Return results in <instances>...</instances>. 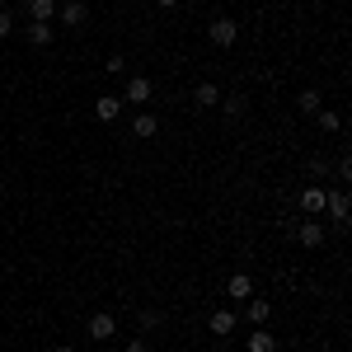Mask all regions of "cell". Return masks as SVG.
I'll use <instances>...</instances> for the list:
<instances>
[{
	"label": "cell",
	"mask_w": 352,
	"mask_h": 352,
	"mask_svg": "<svg viewBox=\"0 0 352 352\" xmlns=\"http://www.w3.org/2000/svg\"><path fill=\"white\" fill-rule=\"evenodd\" d=\"M56 14H61V28H85L89 24V5H85V0H56Z\"/></svg>",
	"instance_id": "1"
},
{
	"label": "cell",
	"mask_w": 352,
	"mask_h": 352,
	"mask_svg": "<svg viewBox=\"0 0 352 352\" xmlns=\"http://www.w3.org/2000/svg\"><path fill=\"white\" fill-rule=\"evenodd\" d=\"M207 38H212V47H235L240 24H235V19H226V14H217V19H212V28H207Z\"/></svg>",
	"instance_id": "2"
},
{
	"label": "cell",
	"mask_w": 352,
	"mask_h": 352,
	"mask_svg": "<svg viewBox=\"0 0 352 352\" xmlns=\"http://www.w3.org/2000/svg\"><path fill=\"white\" fill-rule=\"evenodd\" d=\"M85 333H89L94 343H109L113 333H118V320H113L109 310H94V315H89V324H85Z\"/></svg>",
	"instance_id": "3"
},
{
	"label": "cell",
	"mask_w": 352,
	"mask_h": 352,
	"mask_svg": "<svg viewBox=\"0 0 352 352\" xmlns=\"http://www.w3.org/2000/svg\"><path fill=\"white\" fill-rule=\"evenodd\" d=\"M324 212H329V221H333L338 230H348V212H352L348 192H343V188H338V192H329V197H324Z\"/></svg>",
	"instance_id": "4"
},
{
	"label": "cell",
	"mask_w": 352,
	"mask_h": 352,
	"mask_svg": "<svg viewBox=\"0 0 352 352\" xmlns=\"http://www.w3.org/2000/svg\"><path fill=\"white\" fill-rule=\"evenodd\" d=\"M151 94H155V85L146 80V76H127V89H122V104H151Z\"/></svg>",
	"instance_id": "5"
},
{
	"label": "cell",
	"mask_w": 352,
	"mask_h": 352,
	"mask_svg": "<svg viewBox=\"0 0 352 352\" xmlns=\"http://www.w3.org/2000/svg\"><path fill=\"white\" fill-rule=\"evenodd\" d=\"M324 197H329L324 184H310V188L300 192V212H305V217H324Z\"/></svg>",
	"instance_id": "6"
},
{
	"label": "cell",
	"mask_w": 352,
	"mask_h": 352,
	"mask_svg": "<svg viewBox=\"0 0 352 352\" xmlns=\"http://www.w3.org/2000/svg\"><path fill=\"white\" fill-rule=\"evenodd\" d=\"M296 240H300V249H324V226L310 217V221H300L296 226Z\"/></svg>",
	"instance_id": "7"
},
{
	"label": "cell",
	"mask_w": 352,
	"mask_h": 352,
	"mask_svg": "<svg viewBox=\"0 0 352 352\" xmlns=\"http://www.w3.org/2000/svg\"><path fill=\"white\" fill-rule=\"evenodd\" d=\"M268 320H272V305L263 296H249V300H244V324L258 329V324H268Z\"/></svg>",
	"instance_id": "8"
},
{
	"label": "cell",
	"mask_w": 352,
	"mask_h": 352,
	"mask_svg": "<svg viewBox=\"0 0 352 352\" xmlns=\"http://www.w3.org/2000/svg\"><path fill=\"white\" fill-rule=\"evenodd\" d=\"M235 329H240V315L235 310H212V333L217 338H230Z\"/></svg>",
	"instance_id": "9"
},
{
	"label": "cell",
	"mask_w": 352,
	"mask_h": 352,
	"mask_svg": "<svg viewBox=\"0 0 352 352\" xmlns=\"http://www.w3.org/2000/svg\"><path fill=\"white\" fill-rule=\"evenodd\" d=\"M24 38H28V43H33V47H52L56 28H52V24H38V19H28V28H24Z\"/></svg>",
	"instance_id": "10"
},
{
	"label": "cell",
	"mask_w": 352,
	"mask_h": 352,
	"mask_svg": "<svg viewBox=\"0 0 352 352\" xmlns=\"http://www.w3.org/2000/svg\"><path fill=\"white\" fill-rule=\"evenodd\" d=\"M226 296H230V300H240V305H244L249 296H254V282H249V272H235V277L226 282Z\"/></svg>",
	"instance_id": "11"
},
{
	"label": "cell",
	"mask_w": 352,
	"mask_h": 352,
	"mask_svg": "<svg viewBox=\"0 0 352 352\" xmlns=\"http://www.w3.org/2000/svg\"><path fill=\"white\" fill-rule=\"evenodd\" d=\"M118 113H122V99H118V94H99L94 118H99V122H118Z\"/></svg>",
	"instance_id": "12"
},
{
	"label": "cell",
	"mask_w": 352,
	"mask_h": 352,
	"mask_svg": "<svg viewBox=\"0 0 352 352\" xmlns=\"http://www.w3.org/2000/svg\"><path fill=\"white\" fill-rule=\"evenodd\" d=\"M155 132H160V118H155V113H136V118H132V136L151 141Z\"/></svg>",
	"instance_id": "13"
},
{
	"label": "cell",
	"mask_w": 352,
	"mask_h": 352,
	"mask_svg": "<svg viewBox=\"0 0 352 352\" xmlns=\"http://www.w3.org/2000/svg\"><path fill=\"white\" fill-rule=\"evenodd\" d=\"M24 10H28V19H38V24H52L56 0H24Z\"/></svg>",
	"instance_id": "14"
},
{
	"label": "cell",
	"mask_w": 352,
	"mask_h": 352,
	"mask_svg": "<svg viewBox=\"0 0 352 352\" xmlns=\"http://www.w3.org/2000/svg\"><path fill=\"white\" fill-rule=\"evenodd\" d=\"M249 352H277V338H272L268 329H249Z\"/></svg>",
	"instance_id": "15"
},
{
	"label": "cell",
	"mask_w": 352,
	"mask_h": 352,
	"mask_svg": "<svg viewBox=\"0 0 352 352\" xmlns=\"http://www.w3.org/2000/svg\"><path fill=\"white\" fill-rule=\"evenodd\" d=\"M192 99H197L202 109H217V104H221V89H217V85H212V80H202V85H197V89H192Z\"/></svg>",
	"instance_id": "16"
},
{
	"label": "cell",
	"mask_w": 352,
	"mask_h": 352,
	"mask_svg": "<svg viewBox=\"0 0 352 352\" xmlns=\"http://www.w3.org/2000/svg\"><path fill=\"white\" fill-rule=\"evenodd\" d=\"M296 109H300V113H310V118H315V113L324 109V99H320V89H300V99H296Z\"/></svg>",
	"instance_id": "17"
},
{
	"label": "cell",
	"mask_w": 352,
	"mask_h": 352,
	"mask_svg": "<svg viewBox=\"0 0 352 352\" xmlns=\"http://www.w3.org/2000/svg\"><path fill=\"white\" fill-rule=\"evenodd\" d=\"M221 109H226V118H244L249 99H244V94H221Z\"/></svg>",
	"instance_id": "18"
},
{
	"label": "cell",
	"mask_w": 352,
	"mask_h": 352,
	"mask_svg": "<svg viewBox=\"0 0 352 352\" xmlns=\"http://www.w3.org/2000/svg\"><path fill=\"white\" fill-rule=\"evenodd\" d=\"M315 122H320V132H338V127H343V118H338L333 109H320V113H315Z\"/></svg>",
	"instance_id": "19"
},
{
	"label": "cell",
	"mask_w": 352,
	"mask_h": 352,
	"mask_svg": "<svg viewBox=\"0 0 352 352\" xmlns=\"http://www.w3.org/2000/svg\"><path fill=\"white\" fill-rule=\"evenodd\" d=\"M136 324H141V329H160V310H151V305H146V310L136 315Z\"/></svg>",
	"instance_id": "20"
},
{
	"label": "cell",
	"mask_w": 352,
	"mask_h": 352,
	"mask_svg": "<svg viewBox=\"0 0 352 352\" xmlns=\"http://www.w3.org/2000/svg\"><path fill=\"white\" fill-rule=\"evenodd\" d=\"M10 33H14V10L0 5V38H10Z\"/></svg>",
	"instance_id": "21"
},
{
	"label": "cell",
	"mask_w": 352,
	"mask_h": 352,
	"mask_svg": "<svg viewBox=\"0 0 352 352\" xmlns=\"http://www.w3.org/2000/svg\"><path fill=\"white\" fill-rule=\"evenodd\" d=\"M104 71H109V76H127V56H118V52H113Z\"/></svg>",
	"instance_id": "22"
},
{
	"label": "cell",
	"mask_w": 352,
	"mask_h": 352,
	"mask_svg": "<svg viewBox=\"0 0 352 352\" xmlns=\"http://www.w3.org/2000/svg\"><path fill=\"white\" fill-rule=\"evenodd\" d=\"M127 352H151V348H146L141 338H132V343H127Z\"/></svg>",
	"instance_id": "23"
},
{
	"label": "cell",
	"mask_w": 352,
	"mask_h": 352,
	"mask_svg": "<svg viewBox=\"0 0 352 352\" xmlns=\"http://www.w3.org/2000/svg\"><path fill=\"white\" fill-rule=\"evenodd\" d=\"M155 5H164V10H174V5H179V0H155Z\"/></svg>",
	"instance_id": "24"
},
{
	"label": "cell",
	"mask_w": 352,
	"mask_h": 352,
	"mask_svg": "<svg viewBox=\"0 0 352 352\" xmlns=\"http://www.w3.org/2000/svg\"><path fill=\"white\" fill-rule=\"evenodd\" d=\"M56 352H76V348H71V343H61V348H56Z\"/></svg>",
	"instance_id": "25"
},
{
	"label": "cell",
	"mask_w": 352,
	"mask_h": 352,
	"mask_svg": "<svg viewBox=\"0 0 352 352\" xmlns=\"http://www.w3.org/2000/svg\"><path fill=\"white\" fill-rule=\"evenodd\" d=\"M217 352H230V348H217Z\"/></svg>",
	"instance_id": "26"
}]
</instances>
